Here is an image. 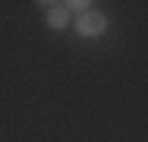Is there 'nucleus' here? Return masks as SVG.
Returning a JSON list of instances; mask_svg holds the SVG:
<instances>
[{
    "instance_id": "f03ea898",
    "label": "nucleus",
    "mask_w": 148,
    "mask_h": 142,
    "mask_svg": "<svg viewBox=\"0 0 148 142\" xmlns=\"http://www.w3.org/2000/svg\"><path fill=\"white\" fill-rule=\"evenodd\" d=\"M44 6V22L51 28H66L69 26V10L66 3H41Z\"/></svg>"
},
{
    "instance_id": "f257e3e1",
    "label": "nucleus",
    "mask_w": 148,
    "mask_h": 142,
    "mask_svg": "<svg viewBox=\"0 0 148 142\" xmlns=\"http://www.w3.org/2000/svg\"><path fill=\"white\" fill-rule=\"evenodd\" d=\"M76 32H79L82 38H98V35L107 32V16L98 13V10H88V13H82V16L76 19Z\"/></svg>"
},
{
    "instance_id": "7ed1b4c3",
    "label": "nucleus",
    "mask_w": 148,
    "mask_h": 142,
    "mask_svg": "<svg viewBox=\"0 0 148 142\" xmlns=\"http://www.w3.org/2000/svg\"><path fill=\"white\" fill-rule=\"evenodd\" d=\"M88 0H73V3H66V10H69V13H79V16H82V13H88Z\"/></svg>"
}]
</instances>
